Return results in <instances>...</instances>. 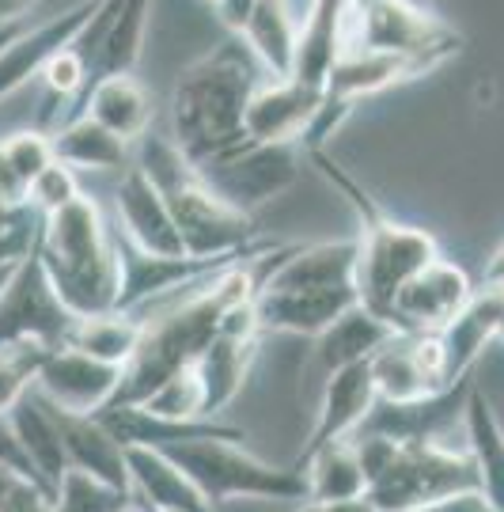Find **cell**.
Here are the masks:
<instances>
[{"instance_id": "6da1fadb", "label": "cell", "mask_w": 504, "mask_h": 512, "mask_svg": "<svg viewBox=\"0 0 504 512\" xmlns=\"http://www.w3.org/2000/svg\"><path fill=\"white\" fill-rule=\"evenodd\" d=\"M262 80L270 76H262L258 61L239 38L209 50L179 76L171 92V141L179 145L186 164L205 167L251 145L243 114Z\"/></svg>"}, {"instance_id": "7a4b0ae2", "label": "cell", "mask_w": 504, "mask_h": 512, "mask_svg": "<svg viewBox=\"0 0 504 512\" xmlns=\"http://www.w3.org/2000/svg\"><path fill=\"white\" fill-rule=\"evenodd\" d=\"M35 251L54 293L76 319L107 315L118 308V289H122L118 239L107 232L103 209L91 198L76 194L69 205L42 217Z\"/></svg>"}, {"instance_id": "3957f363", "label": "cell", "mask_w": 504, "mask_h": 512, "mask_svg": "<svg viewBox=\"0 0 504 512\" xmlns=\"http://www.w3.org/2000/svg\"><path fill=\"white\" fill-rule=\"evenodd\" d=\"M311 164L326 175V183L342 194L345 202L353 205V213L360 220V258H357V296L360 308H368L372 315H379L383 323H391V300L395 293L417 274L425 270L436 255V239L421 228H410V224H398L391 220L364 186L345 171L342 164L330 160L326 148H315L311 152Z\"/></svg>"}, {"instance_id": "277c9868", "label": "cell", "mask_w": 504, "mask_h": 512, "mask_svg": "<svg viewBox=\"0 0 504 512\" xmlns=\"http://www.w3.org/2000/svg\"><path fill=\"white\" fill-rule=\"evenodd\" d=\"M160 456L171 459L213 509H220L224 501H235V497L307 501V475L300 463H292V467L262 463L243 448V440H186V444L160 448Z\"/></svg>"}, {"instance_id": "5b68a950", "label": "cell", "mask_w": 504, "mask_h": 512, "mask_svg": "<svg viewBox=\"0 0 504 512\" xmlns=\"http://www.w3.org/2000/svg\"><path fill=\"white\" fill-rule=\"evenodd\" d=\"M463 494H478L474 459L470 452L440 448L436 440H398L391 463L364 490L379 512H417Z\"/></svg>"}, {"instance_id": "8992f818", "label": "cell", "mask_w": 504, "mask_h": 512, "mask_svg": "<svg viewBox=\"0 0 504 512\" xmlns=\"http://www.w3.org/2000/svg\"><path fill=\"white\" fill-rule=\"evenodd\" d=\"M345 50L448 61L463 50V38L414 0H353L342 27V54Z\"/></svg>"}, {"instance_id": "52a82bcc", "label": "cell", "mask_w": 504, "mask_h": 512, "mask_svg": "<svg viewBox=\"0 0 504 512\" xmlns=\"http://www.w3.org/2000/svg\"><path fill=\"white\" fill-rule=\"evenodd\" d=\"M167 213L179 228V239L190 258H235L254 251L258 220L224 205L194 171L179 186L163 190Z\"/></svg>"}, {"instance_id": "ba28073f", "label": "cell", "mask_w": 504, "mask_h": 512, "mask_svg": "<svg viewBox=\"0 0 504 512\" xmlns=\"http://www.w3.org/2000/svg\"><path fill=\"white\" fill-rule=\"evenodd\" d=\"M76 315L54 293L50 277L42 270V258L31 255L16 266L12 281L0 293V349L4 346H38L57 349L69 342Z\"/></svg>"}, {"instance_id": "9c48e42d", "label": "cell", "mask_w": 504, "mask_h": 512, "mask_svg": "<svg viewBox=\"0 0 504 512\" xmlns=\"http://www.w3.org/2000/svg\"><path fill=\"white\" fill-rule=\"evenodd\" d=\"M201 183L213 190L224 205L254 217V209L281 198L300 179L296 145H243L232 156H220L213 164L194 167Z\"/></svg>"}, {"instance_id": "30bf717a", "label": "cell", "mask_w": 504, "mask_h": 512, "mask_svg": "<svg viewBox=\"0 0 504 512\" xmlns=\"http://www.w3.org/2000/svg\"><path fill=\"white\" fill-rule=\"evenodd\" d=\"M368 368L379 403H417L451 387L440 334H391L368 357Z\"/></svg>"}, {"instance_id": "8fae6325", "label": "cell", "mask_w": 504, "mask_h": 512, "mask_svg": "<svg viewBox=\"0 0 504 512\" xmlns=\"http://www.w3.org/2000/svg\"><path fill=\"white\" fill-rule=\"evenodd\" d=\"M118 384H122V365H107L80 349L57 346L42 353L31 391L72 414H99L103 406L114 403Z\"/></svg>"}, {"instance_id": "7c38bea8", "label": "cell", "mask_w": 504, "mask_h": 512, "mask_svg": "<svg viewBox=\"0 0 504 512\" xmlns=\"http://www.w3.org/2000/svg\"><path fill=\"white\" fill-rule=\"evenodd\" d=\"M470 277L444 258H432L391 300V327L398 334H440L470 304Z\"/></svg>"}, {"instance_id": "4fadbf2b", "label": "cell", "mask_w": 504, "mask_h": 512, "mask_svg": "<svg viewBox=\"0 0 504 512\" xmlns=\"http://www.w3.org/2000/svg\"><path fill=\"white\" fill-rule=\"evenodd\" d=\"M258 338H262V330L254 319V300L224 315L216 342L198 361V376L205 387V418H220V410H228L235 395L243 391L247 376H251L254 353H258Z\"/></svg>"}, {"instance_id": "5bb4252c", "label": "cell", "mask_w": 504, "mask_h": 512, "mask_svg": "<svg viewBox=\"0 0 504 512\" xmlns=\"http://www.w3.org/2000/svg\"><path fill=\"white\" fill-rule=\"evenodd\" d=\"M323 88L300 80H262L254 88L243 126L254 145H304L323 114Z\"/></svg>"}, {"instance_id": "9a60e30c", "label": "cell", "mask_w": 504, "mask_h": 512, "mask_svg": "<svg viewBox=\"0 0 504 512\" xmlns=\"http://www.w3.org/2000/svg\"><path fill=\"white\" fill-rule=\"evenodd\" d=\"M436 57H414V54H368V50H345L338 61L330 65L323 84L326 107L349 114L360 99L376 92H387L395 84H406L414 76H425L436 69Z\"/></svg>"}, {"instance_id": "2e32d148", "label": "cell", "mask_w": 504, "mask_h": 512, "mask_svg": "<svg viewBox=\"0 0 504 512\" xmlns=\"http://www.w3.org/2000/svg\"><path fill=\"white\" fill-rule=\"evenodd\" d=\"M99 0H80L65 12H57L54 19H46L42 27L31 31H16V38L0 50V99L16 95L23 84H31L42 69L50 65V57L61 54L65 46H72L80 31L88 27V19L95 16Z\"/></svg>"}, {"instance_id": "e0dca14e", "label": "cell", "mask_w": 504, "mask_h": 512, "mask_svg": "<svg viewBox=\"0 0 504 512\" xmlns=\"http://www.w3.org/2000/svg\"><path fill=\"white\" fill-rule=\"evenodd\" d=\"M114 205H118V224H122V239L133 243L137 251L156 258H182L186 247L179 239V228L167 213V202L156 186L148 183L137 164H129L118 175V190H114Z\"/></svg>"}, {"instance_id": "ac0fdd59", "label": "cell", "mask_w": 504, "mask_h": 512, "mask_svg": "<svg viewBox=\"0 0 504 512\" xmlns=\"http://www.w3.org/2000/svg\"><path fill=\"white\" fill-rule=\"evenodd\" d=\"M357 289H258L254 319L262 334H304L319 338L345 311L357 308Z\"/></svg>"}, {"instance_id": "d6986e66", "label": "cell", "mask_w": 504, "mask_h": 512, "mask_svg": "<svg viewBox=\"0 0 504 512\" xmlns=\"http://www.w3.org/2000/svg\"><path fill=\"white\" fill-rule=\"evenodd\" d=\"M42 399V395H38ZM46 403V399H42ZM50 418L57 425V437H61V448H65V459H69V471H80V475L99 478L110 490H122V494H133L129 490V467H126V448L107 433V425L95 418V414H72V410H61V406L46 403Z\"/></svg>"}, {"instance_id": "ffe728a7", "label": "cell", "mask_w": 504, "mask_h": 512, "mask_svg": "<svg viewBox=\"0 0 504 512\" xmlns=\"http://www.w3.org/2000/svg\"><path fill=\"white\" fill-rule=\"evenodd\" d=\"M376 403H379V395H376V384H372L368 361L330 372L323 387V403H319V418L311 425V437L304 440L300 459L315 456L319 448L334 444V440H349L360 425L368 421V414L376 410Z\"/></svg>"}, {"instance_id": "44dd1931", "label": "cell", "mask_w": 504, "mask_h": 512, "mask_svg": "<svg viewBox=\"0 0 504 512\" xmlns=\"http://www.w3.org/2000/svg\"><path fill=\"white\" fill-rule=\"evenodd\" d=\"M95 418L107 425V433L122 448H171L186 440H247L243 429L228 421L198 418V421H167L156 414H144L141 406H103Z\"/></svg>"}, {"instance_id": "7402d4cb", "label": "cell", "mask_w": 504, "mask_h": 512, "mask_svg": "<svg viewBox=\"0 0 504 512\" xmlns=\"http://www.w3.org/2000/svg\"><path fill=\"white\" fill-rule=\"evenodd\" d=\"M129 490L148 512H216L201 490L167 456L152 448H126Z\"/></svg>"}, {"instance_id": "603a6c76", "label": "cell", "mask_w": 504, "mask_h": 512, "mask_svg": "<svg viewBox=\"0 0 504 512\" xmlns=\"http://www.w3.org/2000/svg\"><path fill=\"white\" fill-rule=\"evenodd\" d=\"M8 418H12V429H16L19 444H23V452H27L31 471H35L38 490L54 501L57 486H61V478L69 471V459H65V448H61V437H57V425H54V418H50V410H46V403L27 387L16 403H12Z\"/></svg>"}, {"instance_id": "cb8c5ba5", "label": "cell", "mask_w": 504, "mask_h": 512, "mask_svg": "<svg viewBox=\"0 0 504 512\" xmlns=\"http://www.w3.org/2000/svg\"><path fill=\"white\" fill-rule=\"evenodd\" d=\"M84 107H88L91 122H99L107 133H114V137L126 141V145H137L144 133L152 129V118H156L152 92H148L133 73L99 80V84L84 95Z\"/></svg>"}, {"instance_id": "d4e9b609", "label": "cell", "mask_w": 504, "mask_h": 512, "mask_svg": "<svg viewBox=\"0 0 504 512\" xmlns=\"http://www.w3.org/2000/svg\"><path fill=\"white\" fill-rule=\"evenodd\" d=\"M414 4H429V0H414ZM353 0H311L307 19L300 27V46H296V73L292 80L323 88L330 65L342 54V27L349 16Z\"/></svg>"}, {"instance_id": "484cf974", "label": "cell", "mask_w": 504, "mask_h": 512, "mask_svg": "<svg viewBox=\"0 0 504 512\" xmlns=\"http://www.w3.org/2000/svg\"><path fill=\"white\" fill-rule=\"evenodd\" d=\"M463 429H467L470 459L478 471V494L493 512H504V429L478 387H470L467 406H463Z\"/></svg>"}, {"instance_id": "4316f807", "label": "cell", "mask_w": 504, "mask_h": 512, "mask_svg": "<svg viewBox=\"0 0 504 512\" xmlns=\"http://www.w3.org/2000/svg\"><path fill=\"white\" fill-rule=\"evenodd\" d=\"M50 152L57 164H65L69 171H114L122 175L133 164V148L126 141H118L114 133L91 122L88 114H76L61 129L50 133Z\"/></svg>"}, {"instance_id": "83f0119b", "label": "cell", "mask_w": 504, "mask_h": 512, "mask_svg": "<svg viewBox=\"0 0 504 512\" xmlns=\"http://www.w3.org/2000/svg\"><path fill=\"white\" fill-rule=\"evenodd\" d=\"M391 334H398L391 323H383L379 315H372L368 308L357 304V308H349L338 323H330V327L315 338V361H319V365L326 368V376H330V372H338V368L368 361Z\"/></svg>"}, {"instance_id": "f1b7e54d", "label": "cell", "mask_w": 504, "mask_h": 512, "mask_svg": "<svg viewBox=\"0 0 504 512\" xmlns=\"http://www.w3.org/2000/svg\"><path fill=\"white\" fill-rule=\"evenodd\" d=\"M239 42L251 50L258 69L270 80H292L296 73V46H300V27L288 19L285 4H258L243 27Z\"/></svg>"}, {"instance_id": "f546056e", "label": "cell", "mask_w": 504, "mask_h": 512, "mask_svg": "<svg viewBox=\"0 0 504 512\" xmlns=\"http://www.w3.org/2000/svg\"><path fill=\"white\" fill-rule=\"evenodd\" d=\"M300 467L307 475V501H357L368 490L353 440L326 444L315 456L300 459Z\"/></svg>"}, {"instance_id": "4dcf8cb0", "label": "cell", "mask_w": 504, "mask_h": 512, "mask_svg": "<svg viewBox=\"0 0 504 512\" xmlns=\"http://www.w3.org/2000/svg\"><path fill=\"white\" fill-rule=\"evenodd\" d=\"M141 338V319L126 315V311H107V315H88V319H76L69 342L65 346L88 353L95 361H107V365L126 368L129 353Z\"/></svg>"}, {"instance_id": "1f68e13d", "label": "cell", "mask_w": 504, "mask_h": 512, "mask_svg": "<svg viewBox=\"0 0 504 512\" xmlns=\"http://www.w3.org/2000/svg\"><path fill=\"white\" fill-rule=\"evenodd\" d=\"M144 414H156L167 421H198L205 418V387H201L198 365L182 368L171 380H163L141 403Z\"/></svg>"}, {"instance_id": "d6a6232c", "label": "cell", "mask_w": 504, "mask_h": 512, "mask_svg": "<svg viewBox=\"0 0 504 512\" xmlns=\"http://www.w3.org/2000/svg\"><path fill=\"white\" fill-rule=\"evenodd\" d=\"M133 505V494L110 490L99 478L65 471L54 494V512H126Z\"/></svg>"}, {"instance_id": "836d02e7", "label": "cell", "mask_w": 504, "mask_h": 512, "mask_svg": "<svg viewBox=\"0 0 504 512\" xmlns=\"http://www.w3.org/2000/svg\"><path fill=\"white\" fill-rule=\"evenodd\" d=\"M0 156H4L8 171H12L19 183H23V190H27V183L35 179L42 167L54 164L50 133H46V129H19L8 141H0Z\"/></svg>"}, {"instance_id": "e575fe53", "label": "cell", "mask_w": 504, "mask_h": 512, "mask_svg": "<svg viewBox=\"0 0 504 512\" xmlns=\"http://www.w3.org/2000/svg\"><path fill=\"white\" fill-rule=\"evenodd\" d=\"M76 194H80L76 171H69L65 164H57L54 160V164L42 167L35 179L27 183V190H23V205L35 209L38 217H50V213H57L61 205H69Z\"/></svg>"}, {"instance_id": "d590c367", "label": "cell", "mask_w": 504, "mask_h": 512, "mask_svg": "<svg viewBox=\"0 0 504 512\" xmlns=\"http://www.w3.org/2000/svg\"><path fill=\"white\" fill-rule=\"evenodd\" d=\"M42 353H46V349H38V346H4L0 349V414L12 410V403L31 387Z\"/></svg>"}, {"instance_id": "8d00e7d4", "label": "cell", "mask_w": 504, "mask_h": 512, "mask_svg": "<svg viewBox=\"0 0 504 512\" xmlns=\"http://www.w3.org/2000/svg\"><path fill=\"white\" fill-rule=\"evenodd\" d=\"M0 463L4 467H12L16 475L31 478L35 482V471H31V463H27V452H23V444H19L16 429H12V418H8V410L0 414ZM38 486V482H35Z\"/></svg>"}, {"instance_id": "74e56055", "label": "cell", "mask_w": 504, "mask_h": 512, "mask_svg": "<svg viewBox=\"0 0 504 512\" xmlns=\"http://www.w3.org/2000/svg\"><path fill=\"white\" fill-rule=\"evenodd\" d=\"M0 512H54V501L42 494L35 482H23L0 501Z\"/></svg>"}, {"instance_id": "f35d334b", "label": "cell", "mask_w": 504, "mask_h": 512, "mask_svg": "<svg viewBox=\"0 0 504 512\" xmlns=\"http://www.w3.org/2000/svg\"><path fill=\"white\" fill-rule=\"evenodd\" d=\"M213 4H216V16H220V23H224L235 38L243 35L247 19H251V12L258 8V0H213Z\"/></svg>"}, {"instance_id": "ab89813d", "label": "cell", "mask_w": 504, "mask_h": 512, "mask_svg": "<svg viewBox=\"0 0 504 512\" xmlns=\"http://www.w3.org/2000/svg\"><path fill=\"white\" fill-rule=\"evenodd\" d=\"M300 512H379V509L368 505V497H357V501H304Z\"/></svg>"}, {"instance_id": "60d3db41", "label": "cell", "mask_w": 504, "mask_h": 512, "mask_svg": "<svg viewBox=\"0 0 504 512\" xmlns=\"http://www.w3.org/2000/svg\"><path fill=\"white\" fill-rule=\"evenodd\" d=\"M486 505L478 494H463V497H451V501H440V505H425V509L417 512H478Z\"/></svg>"}, {"instance_id": "b9f144b4", "label": "cell", "mask_w": 504, "mask_h": 512, "mask_svg": "<svg viewBox=\"0 0 504 512\" xmlns=\"http://www.w3.org/2000/svg\"><path fill=\"white\" fill-rule=\"evenodd\" d=\"M38 0H0V27H12L35 8Z\"/></svg>"}, {"instance_id": "7bdbcfd3", "label": "cell", "mask_w": 504, "mask_h": 512, "mask_svg": "<svg viewBox=\"0 0 504 512\" xmlns=\"http://www.w3.org/2000/svg\"><path fill=\"white\" fill-rule=\"evenodd\" d=\"M486 289H497V293H504V243L493 251V258L486 262Z\"/></svg>"}, {"instance_id": "ee69618b", "label": "cell", "mask_w": 504, "mask_h": 512, "mask_svg": "<svg viewBox=\"0 0 504 512\" xmlns=\"http://www.w3.org/2000/svg\"><path fill=\"white\" fill-rule=\"evenodd\" d=\"M16 23H12V27H0V50H4V46H8V42H12V38H16Z\"/></svg>"}, {"instance_id": "f6af8a7d", "label": "cell", "mask_w": 504, "mask_h": 512, "mask_svg": "<svg viewBox=\"0 0 504 512\" xmlns=\"http://www.w3.org/2000/svg\"><path fill=\"white\" fill-rule=\"evenodd\" d=\"M126 512H148V509H144L141 501H137V497H133V505H129V509H126Z\"/></svg>"}, {"instance_id": "bcb514c9", "label": "cell", "mask_w": 504, "mask_h": 512, "mask_svg": "<svg viewBox=\"0 0 504 512\" xmlns=\"http://www.w3.org/2000/svg\"><path fill=\"white\" fill-rule=\"evenodd\" d=\"M258 4H285V0H258Z\"/></svg>"}, {"instance_id": "7dc6e473", "label": "cell", "mask_w": 504, "mask_h": 512, "mask_svg": "<svg viewBox=\"0 0 504 512\" xmlns=\"http://www.w3.org/2000/svg\"><path fill=\"white\" fill-rule=\"evenodd\" d=\"M478 512H493V509H489V505H482V509H478Z\"/></svg>"}]
</instances>
